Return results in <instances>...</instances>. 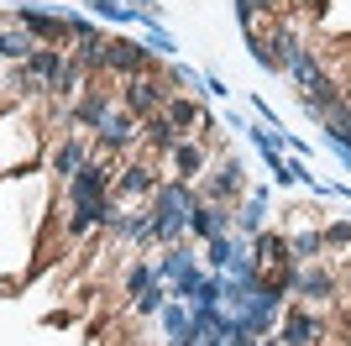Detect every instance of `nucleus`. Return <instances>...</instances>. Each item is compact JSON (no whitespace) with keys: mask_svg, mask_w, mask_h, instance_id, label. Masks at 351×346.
I'll return each mask as SVG.
<instances>
[{"mask_svg":"<svg viewBox=\"0 0 351 346\" xmlns=\"http://www.w3.org/2000/svg\"><path fill=\"white\" fill-rule=\"evenodd\" d=\"M126 189H152V178H147V168H132V173H126Z\"/></svg>","mask_w":351,"mask_h":346,"instance_id":"nucleus-11","label":"nucleus"},{"mask_svg":"<svg viewBox=\"0 0 351 346\" xmlns=\"http://www.w3.org/2000/svg\"><path fill=\"white\" fill-rule=\"evenodd\" d=\"M126 100H132L136 111H152V105H158V84H147V79H132V84H126Z\"/></svg>","mask_w":351,"mask_h":346,"instance_id":"nucleus-4","label":"nucleus"},{"mask_svg":"<svg viewBox=\"0 0 351 346\" xmlns=\"http://www.w3.org/2000/svg\"><path fill=\"white\" fill-rule=\"evenodd\" d=\"M325 242H330V246H346L351 242V226H330V231H325Z\"/></svg>","mask_w":351,"mask_h":346,"instance_id":"nucleus-10","label":"nucleus"},{"mask_svg":"<svg viewBox=\"0 0 351 346\" xmlns=\"http://www.w3.org/2000/svg\"><path fill=\"white\" fill-rule=\"evenodd\" d=\"M293 252H299V257H315V252H320V236H293Z\"/></svg>","mask_w":351,"mask_h":346,"instance_id":"nucleus-9","label":"nucleus"},{"mask_svg":"<svg viewBox=\"0 0 351 346\" xmlns=\"http://www.w3.org/2000/svg\"><path fill=\"white\" fill-rule=\"evenodd\" d=\"M147 142H152V147H178L173 121H147Z\"/></svg>","mask_w":351,"mask_h":346,"instance_id":"nucleus-5","label":"nucleus"},{"mask_svg":"<svg viewBox=\"0 0 351 346\" xmlns=\"http://www.w3.org/2000/svg\"><path fill=\"white\" fill-rule=\"evenodd\" d=\"M173 163H178V173H184V178H194V173H199V147H184V142H178V147H173Z\"/></svg>","mask_w":351,"mask_h":346,"instance_id":"nucleus-6","label":"nucleus"},{"mask_svg":"<svg viewBox=\"0 0 351 346\" xmlns=\"http://www.w3.org/2000/svg\"><path fill=\"white\" fill-rule=\"evenodd\" d=\"M105 63H116V69H142V63H147V53H142V47L116 43V47H105Z\"/></svg>","mask_w":351,"mask_h":346,"instance_id":"nucleus-3","label":"nucleus"},{"mask_svg":"<svg viewBox=\"0 0 351 346\" xmlns=\"http://www.w3.org/2000/svg\"><path fill=\"white\" fill-rule=\"evenodd\" d=\"M168 121H173V126H189V121H199L194 100H168Z\"/></svg>","mask_w":351,"mask_h":346,"instance_id":"nucleus-7","label":"nucleus"},{"mask_svg":"<svg viewBox=\"0 0 351 346\" xmlns=\"http://www.w3.org/2000/svg\"><path fill=\"white\" fill-rule=\"evenodd\" d=\"M0 53H11V58H27V53H32V43H27V37H0Z\"/></svg>","mask_w":351,"mask_h":346,"instance_id":"nucleus-8","label":"nucleus"},{"mask_svg":"<svg viewBox=\"0 0 351 346\" xmlns=\"http://www.w3.org/2000/svg\"><path fill=\"white\" fill-rule=\"evenodd\" d=\"M283 341H289V346H309V341H320V320L293 315V320H289V331H283Z\"/></svg>","mask_w":351,"mask_h":346,"instance_id":"nucleus-2","label":"nucleus"},{"mask_svg":"<svg viewBox=\"0 0 351 346\" xmlns=\"http://www.w3.org/2000/svg\"><path fill=\"white\" fill-rule=\"evenodd\" d=\"M100 189H105V168H100V163H84L79 178H73V200H79V205H95Z\"/></svg>","mask_w":351,"mask_h":346,"instance_id":"nucleus-1","label":"nucleus"}]
</instances>
